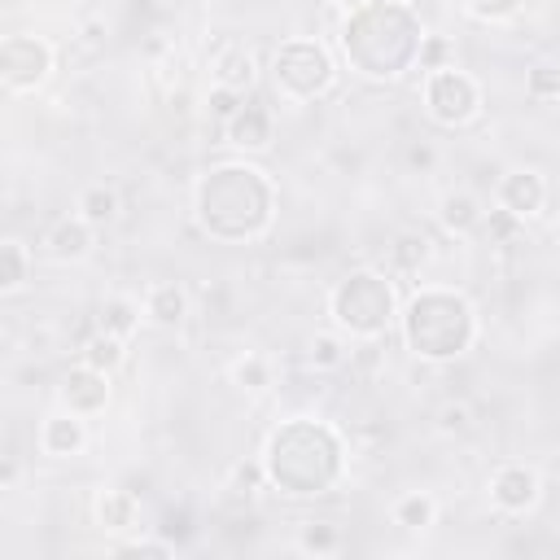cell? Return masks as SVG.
<instances>
[{
	"mask_svg": "<svg viewBox=\"0 0 560 560\" xmlns=\"http://www.w3.org/2000/svg\"><path fill=\"white\" fill-rule=\"evenodd\" d=\"M398 319V293L381 271H350L328 289V324L354 341H376Z\"/></svg>",
	"mask_w": 560,
	"mask_h": 560,
	"instance_id": "obj_4",
	"label": "cell"
},
{
	"mask_svg": "<svg viewBox=\"0 0 560 560\" xmlns=\"http://www.w3.org/2000/svg\"><path fill=\"white\" fill-rule=\"evenodd\" d=\"M228 376H232V385H236L241 394H262V389L276 381V368H271V359H267V354L245 350V354L228 368Z\"/></svg>",
	"mask_w": 560,
	"mask_h": 560,
	"instance_id": "obj_25",
	"label": "cell"
},
{
	"mask_svg": "<svg viewBox=\"0 0 560 560\" xmlns=\"http://www.w3.org/2000/svg\"><path fill=\"white\" fill-rule=\"evenodd\" d=\"M468 429H472V407H468V402L451 398V402L438 407V433H442V438H459V433H468Z\"/></svg>",
	"mask_w": 560,
	"mask_h": 560,
	"instance_id": "obj_30",
	"label": "cell"
},
{
	"mask_svg": "<svg viewBox=\"0 0 560 560\" xmlns=\"http://www.w3.org/2000/svg\"><path fill=\"white\" fill-rule=\"evenodd\" d=\"M525 96H534V101H560V66L556 61H534L525 70Z\"/></svg>",
	"mask_w": 560,
	"mask_h": 560,
	"instance_id": "obj_28",
	"label": "cell"
},
{
	"mask_svg": "<svg viewBox=\"0 0 560 560\" xmlns=\"http://www.w3.org/2000/svg\"><path fill=\"white\" fill-rule=\"evenodd\" d=\"M31 280V245H22L18 236H9L0 245V293L13 298L18 289H26Z\"/></svg>",
	"mask_w": 560,
	"mask_h": 560,
	"instance_id": "obj_22",
	"label": "cell"
},
{
	"mask_svg": "<svg viewBox=\"0 0 560 560\" xmlns=\"http://www.w3.org/2000/svg\"><path fill=\"white\" fill-rule=\"evenodd\" d=\"M92 241H96V228L74 210V214H61L48 232H44V254L52 262H79L92 254Z\"/></svg>",
	"mask_w": 560,
	"mask_h": 560,
	"instance_id": "obj_13",
	"label": "cell"
},
{
	"mask_svg": "<svg viewBox=\"0 0 560 560\" xmlns=\"http://www.w3.org/2000/svg\"><path fill=\"white\" fill-rule=\"evenodd\" d=\"M210 79H214V88H228V92H254V83H258V57H254V48H245V44H223L214 57H210Z\"/></svg>",
	"mask_w": 560,
	"mask_h": 560,
	"instance_id": "obj_14",
	"label": "cell"
},
{
	"mask_svg": "<svg viewBox=\"0 0 560 560\" xmlns=\"http://www.w3.org/2000/svg\"><path fill=\"white\" fill-rule=\"evenodd\" d=\"M306 363H311L315 372H337V368H346V363H350V341H346V332H337V328L311 332V337H306Z\"/></svg>",
	"mask_w": 560,
	"mask_h": 560,
	"instance_id": "obj_21",
	"label": "cell"
},
{
	"mask_svg": "<svg viewBox=\"0 0 560 560\" xmlns=\"http://www.w3.org/2000/svg\"><path fill=\"white\" fill-rule=\"evenodd\" d=\"M429 236L424 232H398L394 236V245H389V267L394 271H402V276H411V271H420L424 262H429Z\"/></svg>",
	"mask_w": 560,
	"mask_h": 560,
	"instance_id": "obj_26",
	"label": "cell"
},
{
	"mask_svg": "<svg viewBox=\"0 0 560 560\" xmlns=\"http://www.w3.org/2000/svg\"><path fill=\"white\" fill-rule=\"evenodd\" d=\"M490 503H494V512H503V516H529L534 508H538V499H542V481H538V472L529 468V464H521V459H508V464H499L494 472H490Z\"/></svg>",
	"mask_w": 560,
	"mask_h": 560,
	"instance_id": "obj_8",
	"label": "cell"
},
{
	"mask_svg": "<svg viewBox=\"0 0 560 560\" xmlns=\"http://www.w3.org/2000/svg\"><path fill=\"white\" fill-rule=\"evenodd\" d=\"M122 359H127V341L114 337V332H105V328H96V332L79 346V363H88V368H96V372H105V376H114V372L122 368Z\"/></svg>",
	"mask_w": 560,
	"mask_h": 560,
	"instance_id": "obj_20",
	"label": "cell"
},
{
	"mask_svg": "<svg viewBox=\"0 0 560 560\" xmlns=\"http://www.w3.org/2000/svg\"><path fill=\"white\" fill-rule=\"evenodd\" d=\"M446 52H451V48H446V39L424 35V44H420V61H416V66H420L424 74H429V70H442V66H451V61H446Z\"/></svg>",
	"mask_w": 560,
	"mask_h": 560,
	"instance_id": "obj_32",
	"label": "cell"
},
{
	"mask_svg": "<svg viewBox=\"0 0 560 560\" xmlns=\"http://www.w3.org/2000/svg\"><path fill=\"white\" fill-rule=\"evenodd\" d=\"M140 319H144V302H136L127 293H114V298H105L96 306V328H105V332H114L122 341H131V332L140 328Z\"/></svg>",
	"mask_w": 560,
	"mask_h": 560,
	"instance_id": "obj_19",
	"label": "cell"
},
{
	"mask_svg": "<svg viewBox=\"0 0 560 560\" xmlns=\"http://www.w3.org/2000/svg\"><path fill=\"white\" fill-rule=\"evenodd\" d=\"M267 74H271V88H276L280 101H289V105H311L315 96L332 92V83H337V61H332V52H328L319 39L298 35V39H284V44L271 52Z\"/></svg>",
	"mask_w": 560,
	"mask_h": 560,
	"instance_id": "obj_5",
	"label": "cell"
},
{
	"mask_svg": "<svg viewBox=\"0 0 560 560\" xmlns=\"http://www.w3.org/2000/svg\"><path fill=\"white\" fill-rule=\"evenodd\" d=\"M92 512H96V525H101L105 534H127V529H136V521H140L136 494H131V490H118V486L101 490L96 503H92Z\"/></svg>",
	"mask_w": 560,
	"mask_h": 560,
	"instance_id": "obj_17",
	"label": "cell"
},
{
	"mask_svg": "<svg viewBox=\"0 0 560 560\" xmlns=\"http://www.w3.org/2000/svg\"><path fill=\"white\" fill-rule=\"evenodd\" d=\"M114 556H175V538H127L114 547Z\"/></svg>",
	"mask_w": 560,
	"mask_h": 560,
	"instance_id": "obj_31",
	"label": "cell"
},
{
	"mask_svg": "<svg viewBox=\"0 0 560 560\" xmlns=\"http://www.w3.org/2000/svg\"><path fill=\"white\" fill-rule=\"evenodd\" d=\"M197 223L214 241H258L276 214L271 179L249 162H223L197 179Z\"/></svg>",
	"mask_w": 560,
	"mask_h": 560,
	"instance_id": "obj_1",
	"label": "cell"
},
{
	"mask_svg": "<svg viewBox=\"0 0 560 560\" xmlns=\"http://www.w3.org/2000/svg\"><path fill=\"white\" fill-rule=\"evenodd\" d=\"M276 136V122H271V109L262 101H241V109L223 122V140L241 153H262Z\"/></svg>",
	"mask_w": 560,
	"mask_h": 560,
	"instance_id": "obj_12",
	"label": "cell"
},
{
	"mask_svg": "<svg viewBox=\"0 0 560 560\" xmlns=\"http://www.w3.org/2000/svg\"><path fill=\"white\" fill-rule=\"evenodd\" d=\"M398 328H402L407 350L424 363H451L468 354V346L481 332L472 302L455 289H420L398 311Z\"/></svg>",
	"mask_w": 560,
	"mask_h": 560,
	"instance_id": "obj_3",
	"label": "cell"
},
{
	"mask_svg": "<svg viewBox=\"0 0 560 560\" xmlns=\"http://www.w3.org/2000/svg\"><path fill=\"white\" fill-rule=\"evenodd\" d=\"M464 13L472 22H486V26H499V22H512L521 13V0H464Z\"/></svg>",
	"mask_w": 560,
	"mask_h": 560,
	"instance_id": "obj_29",
	"label": "cell"
},
{
	"mask_svg": "<svg viewBox=\"0 0 560 560\" xmlns=\"http://www.w3.org/2000/svg\"><path fill=\"white\" fill-rule=\"evenodd\" d=\"M241 92H228V88H210V114L219 118V122H228L236 109H241Z\"/></svg>",
	"mask_w": 560,
	"mask_h": 560,
	"instance_id": "obj_33",
	"label": "cell"
},
{
	"mask_svg": "<svg viewBox=\"0 0 560 560\" xmlns=\"http://www.w3.org/2000/svg\"><path fill=\"white\" fill-rule=\"evenodd\" d=\"M494 206L508 210L521 223L534 219V214H542V206H547V179H542V171H534V166L508 171L499 179V188H494Z\"/></svg>",
	"mask_w": 560,
	"mask_h": 560,
	"instance_id": "obj_9",
	"label": "cell"
},
{
	"mask_svg": "<svg viewBox=\"0 0 560 560\" xmlns=\"http://www.w3.org/2000/svg\"><path fill=\"white\" fill-rule=\"evenodd\" d=\"M389 521H394L398 529H407V534H424V529L438 525V499L424 494V490H407V494L394 499Z\"/></svg>",
	"mask_w": 560,
	"mask_h": 560,
	"instance_id": "obj_18",
	"label": "cell"
},
{
	"mask_svg": "<svg viewBox=\"0 0 560 560\" xmlns=\"http://www.w3.org/2000/svg\"><path fill=\"white\" fill-rule=\"evenodd\" d=\"M424 114L438 127H468L481 114V83L459 66L429 70L424 74Z\"/></svg>",
	"mask_w": 560,
	"mask_h": 560,
	"instance_id": "obj_6",
	"label": "cell"
},
{
	"mask_svg": "<svg viewBox=\"0 0 560 560\" xmlns=\"http://www.w3.org/2000/svg\"><path fill=\"white\" fill-rule=\"evenodd\" d=\"M188 311H192V298L179 280H153L144 289V319L153 328H179L188 319Z\"/></svg>",
	"mask_w": 560,
	"mask_h": 560,
	"instance_id": "obj_15",
	"label": "cell"
},
{
	"mask_svg": "<svg viewBox=\"0 0 560 560\" xmlns=\"http://www.w3.org/2000/svg\"><path fill=\"white\" fill-rule=\"evenodd\" d=\"M262 481H267V464L262 459H236L228 468V494L232 499H254L262 490Z\"/></svg>",
	"mask_w": 560,
	"mask_h": 560,
	"instance_id": "obj_27",
	"label": "cell"
},
{
	"mask_svg": "<svg viewBox=\"0 0 560 560\" xmlns=\"http://www.w3.org/2000/svg\"><path fill=\"white\" fill-rule=\"evenodd\" d=\"M83 446H88V416L57 407L39 420V451L48 459H74V455H83Z\"/></svg>",
	"mask_w": 560,
	"mask_h": 560,
	"instance_id": "obj_11",
	"label": "cell"
},
{
	"mask_svg": "<svg viewBox=\"0 0 560 560\" xmlns=\"http://www.w3.org/2000/svg\"><path fill=\"white\" fill-rule=\"evenodd\" d=\"M293 547H298L302 556H337V551L346 547V534H341V525H332V521H302Z\"/></svg>",
	"mask_w": 560,
	"mask_h": 560,
	"instance_id": "obj_23",
	"label": "cell"
},
{
	"mask_svg": "<svg viewBox=\"0 0 560 560\" xmlns=\"http://www.w3.org/2000/svg\"><path fill=\"white\" fill-rule=\"evenodd\" d=\"M74 210L92 223V228H109L114 219H118V210H122V201H118V192L109 188V184H88L83 192H79V201H74Z\"/></svg>",
	"mask_w": 560,
	"mask_h": 560,
	"instance_id": "obj_24",
	"label": "cell"
},
{
	"mask_svg": "<svg viewBox=\"0 0 560 560\" xmlns=\"http://www.w3.org/2000/svg\"><path fill=\"white\" fill-rule=\"evenodd\" d=\"M407 166L420 171V175H429V171L438 166V149H433L429 140H411V144H407Z\"/></svg>",
	"mask_w": 560,
	"mask_h": 560,
	"instance_id": "obj_34",
	"label": "cell"
},
{
	"mask_svg": "<svg viewBox=\"0 0 560 560\" xmlns=\"http://www.w3.org/2000/svg\"><path fill=\"white\" fill-rule=\"evenodd\" d=\"M105 35H109V31H105V22H101V18H92V22H83V26H79L74 44H79L83 52H101V48H105Z\"/></svg>",
	"mask_w": 560,
	"mask_h": 560,
	"instance_id": "obj_35",
	"label": "cell"
},
{
	"mask_svg": "<svg viewBox=\"0 0 560 560\" xmlns=\"http://www.w3.org/2000/svg\"><path fill=\"white\" fill-rule=\"evenodd\" d=\"M57 402L66 411H74V416H96L109 402V376L96 372V368H88V363H79V368H70L57 381Z\"/></svg>",
	"mask_w": 560,
	"mask_h": 560,
	"instance_id": "obj_10",
	"label": "cell"
},
{
	"mask_svg": "<svg viewBox=\"0 0 560 560\" xmlns=\"http://www.w3.org/2000/svg\"><path fill=\"white\" fill-rule=\"evenodd\" d=\"M267 481L280 486L284 494H324L337 477H341V464H346V442L337 429L328 424H315L306 416H293L289 424H280L271 438H267Z\"/></svg>",
	"mask_w": 560,
	"mask_h": 560,
	"instance_id": "obj_2",
	"label": "cell"
},
{
	"mask_svg": "<svg viewBox=\"0 0 560 560\" xmlns=\"http://www.w3.org/2000/svg\"><path fill=\"white\" fill-rule=\"evenodd\" d=\"M52 61H57V48L39 35H4L0 44V83L9 96H22V92H35L48 83L52 74Z\"/></svg>",
	"mask_w": 560,
	"mask_h": 560,
	"instance_id": "obj_7",
	"label": "cell"
},
{
	"mask_svg": "<svg viewBox=\"0 0 560 560\" xmlns=\"http://www.w3.org/2000/svg\"><path fill=\"white\" fill-rule=\"evenodd\" d=\"M481 219H486V210H481L477 192H468V188L442 192V201H438V223H442L451 236H472V232H481Z\"/></svg>",
	"mask_w": 560,
	"mask_h": 560,
	"instance_id": "obj_16",
	"label": "cell"
}]
</instances>
